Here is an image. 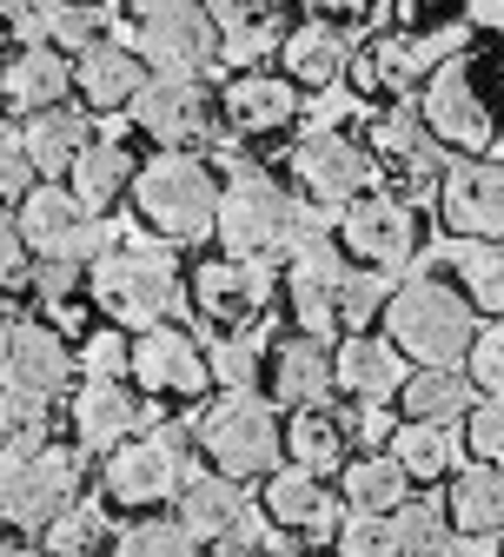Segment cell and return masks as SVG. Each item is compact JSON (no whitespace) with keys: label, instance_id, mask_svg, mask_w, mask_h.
I'll use <instances>...</instances> for the list:
<instances>
[{"label":"cell","instance_id":"6da1fadb","mask_svg":"<svg viewBox=\"0 0 504 557\" xmlns=\"http://www.w3.org/2000/svg\"><path fill=\"white\" fill-rule=\"evenodd\" d=\"M418 120L458 160H484V147L504 126V34H478L465 40V53L439 60V74L418 94Z\"/></svg>","mask_w":504,"mask_h":557},{"label":"cell","instance_id":"7a4b0ae2","mask_svg":"<svg viewBox=\"0 0 504 557\" xmlns=\"http://www.w3.org/2000/svg\"><path fill=\"white\" fill-rule=\"evenodd\" d=\"M379 325H385V345L418 372H458L465 352H471V338H478L471 299L439 272H418V278H405V286H392Z\"/></svg>","mask_w":504,"mask_h":557},{"label":"cell","instance_id":"3957f363","mask_svg":"<svg viewBox=\"0 0 504 557\" xmlns=\"http://www.w3.org/2000/svg\"><path fill=\"white\" fill-rule=\"evenodd\" d=\"M220 173H212L199 153H153L133 173V220L139 233H153V246H199L212 239V220H220Z\"/></svg>","mask_w":504,"mask_h":557},{"label":"cell","instance_id":"277c9868","mask_svg":"<svg viewBox=\"0 0 504 557\" xmlns=\"http://www.w3.org/2000/svg\"><path fill=\"white\" fill-rule=\"evenodd\" d=\"M87 299L100 306V319L113 332H153L173 325L180 306V265L167 246L153 239H133V246H107L87 265Z\"/></svg>","mask_w":504,"mask_h":557},{"label":"cell","instance_id":"5b68a950","mask_svg":"<svg viewBox=\"0 0 504 557\" xmlns=\"http://www.w3.org/2000/svg\"><path fill=\"white\" fill-rule=\"evenodd\" d=\"M312 233H319V226L306 220V206L285 193L272 173L239 166V173L220 186V220H212V239L226 246V259L266 265L272 252H293V246L312 239Z\"/></svg>","mask_w":504,"mask_h":557},{"label":"cell","instance_id":"8992f818","mask_svg":"<svg viewBox=\"0 0 504 557\" xmlns=\"http://www.w3.org/2000/svg\"><path fill=\"white\" fill-rule=\"evenodd\" d=\"M199 451L212 458V471L246 484V478H272L279 458H285V425H279V411L272 398L259 392H226V398H212L206 418L193 425Z\"/></svg>","mask_w":504,"mask_h":557},{"label":"cell","instance_id":"52a82bcc","mask_svg":"<svg viewBox=\"0 0 504 557\" xmlns=\"http://www.w3.org/2000/svg\"><path fill=\"white\" fill-rule=\"evenodd\" d=\"M186 484H193V432L186 425H160L147 438H126L107 458V471H100L107 505L139 511V518H153L160 505H173Z\"/></svg>","mask_w":504,"mask_h":557},{"label":"cell","instance_id":"ba28073f","mask_svg":"<svg viewBox=\"0 0 504 557\" xmlns=\"http://www.w3.org/2000/svg\"><path fill=\"white\" fill-rule=\"evenodd\" d=\"M66 505H81V451L74 445L0 451V524L47 531Z\"/></svg>","mask_w":504,"mask_h":557},{"label":"cell","instance_id":"9c48e42d","mask_svg":"<svg viewBox=\"0 0 504 557\" xmlns=\"http://www.w3.org/2000/svg\"><path fill=\"white\" fill-rule=\"evenodd\" d=\"M133 27V53L139 66H153V74H180V81H206V66L220 60V27L199 0H139L126 14Z\"/></svg>","mask_w":504,"mask_h":557},{"label":"cell","instance_id":"30bf717a","mask_svg":"<svg viewBox=\"0 0 504 557\" xmlns=\"http://www.w3.org/2000/svg\"><path fill=\"white\" fill-rule=\"evenodd\" d=\"M14 226H21V246H27L34 265H81V272H87V265L107 252L100 220H94L66 186H47V180L14 206Z\"/></svg>","mask_w":504,"mask_h":557},{"label":"cell","instance_id":"8fae6325","mask_svg":"<svg viewBox=\"0 0 504 557\" xmlns=\"http://www.w3.org/2000/svg\"><path fill=\"white\" fill-rule=\"evenodd\" d=\"M418 246H425V220L398 193H366V199H352L339 213V252L358 272H385L392 278L398 265L418 259Z\"/></svg>","mask_w":504,"mask_h":557},{"label":"cell","instance_id":"7c38bea8","mask_svg":"<svg viewBox=\"0 0 504 557\" xmlns=\"http://www.w3.org/2000/svg\"><path fill=\"white\" fill-rule=\"evenodd\" d=\"M285 166H293V199L306 206H339V213H345V206L352 199H366L372 193V153L366 147H358V139L352 133H339V126H319V133H306L299 139V147L293 153H285Z\"/></svg>","mask_w":504,"mask_h":557},{"label":"cell","instance_id":"4fadbf2b","mask_svg":"<svg viewBox=\"0 0 504 557\" xmlns=\"http://www.w3.org/2000/svg\"><path fill=\"white\" fill-rule=\"evenodd\" d=\"M126 379H133V392H147V398H173V405H193V398H206V392H212L206 345H199L186 325L133 332V345H126Z\"/></svg>","mask_w":504,"mask_h":557},{"label":"cell","instance_id":"5bb4252c","mask_svg":"<svg viewBox=\"0 0 504 557\" xmlns=\"http://www.w3.org/2000/svg\"><path fill=\"white\" fill-rule=\"evenodd\" d=\"M345 278H352V259L325 233H312V239H299L293 252H285V312H293V332H306V338L339 332Z\"/></svg>","mask_w":504,"mask_h":557},{"label":"cell","instance_id":"9a60e30c","mask_svg":"<svg viewBox=\"0 0 504 557\" xmlns=\"http://www.w3.org/2000/svg\"><path fill=\"white\" fill-rule=\"evenodd\" d=\"M186 293H193V312L212 319L220 332H253L272 306V272L253 265V259H199L193 278H186Z\"/></svg>","mask_w":504,"mask_h":557},{"label":"cell","instance_id":"2e32d148","mask_svg":"<svg viewBox=\"0 0 504 557\" xmlns=\"http://www.w3.org/2000/svg\"><path fill=\"white\" fill-rule=\"evenodd\" d=\"M439 220L452 239L504 246V166L497 160H452L439 180Z\"/></svg>","mask_w":504,"mask_h":557},{"label":"cell","instance_id":"e0dca14e","mask_svg":"<svg viewBox=\"0 0 504 557\" xmlns=\"http://www.w3.org/2000/svg\"><path fill=\"white\" fill-rule=\"evenodd\" d=\"M212 113H220V100L206 94V81H180V74H147V87L133 100L139 133L160 139V153H193L212 133Z\"/></svg>","mask_w":504,"mask_h":557},{"label":"cell","instance_id":"ac0fdd59","mask_svg":"<svg viewBox=\"0 0 504 557\" xmlns=\"http://www.w3.org/2000/svg\"><path fill=\"white\" fill-rule=\"evenodd\" d=\"M0 385L21 392V398H34V405L66 398V392L81 385L74 379V345H66L53 325H40V319H21L14 325V345H8V366H0Z\"/></svg>","mask_w":504,"mask_h":557},{"label":"cell","instance_id":"d6986e66","mask_svg":"<svg viewBox=\"0 0 504 557\" xmlns=\"http://www.w3.org/2000/svg\"><path fill=\"white\" fill-rule=\"evenodd\" d=\"M339 392L332 379V345L306 338V332H285L266 345V398L285 411H325V398Z\"/></svg>","mask_w":504,"mask_h":557},{"label":"cell","instance_id":"ffe728a7","mask_svg":"<svg viewBox=\"0 0 504 557\" xmlns=\"http://www.w3.org/2000/svg\"><path fill=\"white\" fill-rule=\"evenodd\" d=\"M74 405H66V425H74V451H100L113 458L126 438H139V398L126 379H81L74 392H66Z\"/></svg>","mask_w":504,"mask_h":557},{"label":"cell","instance_id":"44dd1931","mask_svg":"<svg viewBox=\"0 0 504 557\" xmlns=\"http://www.w3.org/2000/svg\"><path fill=\"white\" fill-rule=\"evenodd\" d=\"M372 166H385L398 186H439L445 180V147H439V139H431L425 133V120H418V107H385L379 120H372Z\"/></svg>","mask_w":504,"mask_h":557},{"label":"cell","instance_id":"7402d4cb","mask_svg":"<svg viewBox=\"0 0 504 557\" xmlns=\"http://www.w3.org/2000/svg\"><path fill=\"white\" fill-rule=\"evenodd\" d=\"M259 511L272 518V531H285L293 544H319V537L339 531V498H332V484H325V478H306V471H293V465H279V471L266 478Z\"/></svg>","mask_w":504,"mask_h":557},{"label":"cell","instance_id":"603a6c76","mask_svg":"<svg viewBox=\"0 0 504 557\" xmlns=\"http://www.w3.org/2000/svg\"><path fill=\"white\" fill-rule=\"evenodd\" d=\"M66 94H74V60L53 53V47H14L8 66H0V107H8L21 126L66 107Z\"/></svg>","mask_w":504,"mask_h":557},{"label":"cell","instance_id":"cb8c5ba5","mask_svg":"<svg viewBox=\"0 0 504 557\" xmlns=\"http://www.w3.org/2000/svg\"><path fill=\"white\" fill-rule=\"evenodd\" d=\"M332 379L352 405H392L411 379V366L385 345V332H345L332 345Z\"/></svg>","mask_w":504,"mask_h":557},{"label":"cell","instance_id":"d4e9b609","mask_svg":"<svg viewBox=\"0 0 504 557\" xmlns=\"http://www.w3.org/2000/svg\"><path fill=\"white\" fill-rule=\"evenodd\" d=\"M458 34H385L358 53V87L366 94H405L411 81H431L439 74V53L452 47Z\"/></svg>","mask_w":504,"mask_h":557},{"label":"cell","instance_id":"484cf974","mask_svg":"<svg viewBox=\"0 0 504 557\" xmlns=\"http://www.w3.org/2000/svg\"><path fill=\"white\" fill-rule=\"evenodd\" d=\"M220 113L239 139H266V133H285L299 120V87L285 74H233L220 94Z\"/></svg>","mask_w":504,"mask_h":557},{"label":"cell","instance_id":"4316f807","mask_svg":"<svg viewBox=\"0 0 504 557\" xmlns=\"http://www.w3.org/2000/svg\"><path fill=\"white\" fill-rule=\"evenodd\" d=\"M279 60H285V81L299 94H325V87H339L352 74V40H345L339 21H293Z\"/></svg>","mask_w":504,"mask_h":557},{"label":"cell","instance_id":"83f0119b","mask_svg":"<svg viewBox=\"0 0 504 557\" xmlns=\"http://www.w3.org/2000/svg\"><path fill=\"white\" fill-rule=\"evenodd\" d=\"M445 524L458 544H484L504 531V471L497 465H458L445 484Z\"/></svg>","mask_w":504,"mask_h":557},{"label":"cell","instance_id":"f1b7e54d","mask_svg":"<svg viewBox=\"0 0 504 557\" xmlns=\"http://www.w3.org/2000/svg\"><path fill=\"white\" fill-rule=\"evenodd\" d=\"M246 511H253L246 484H233V478H220V471H193V484L180 492V524L199 537V550H206V544H233L239 524H246Z\"/></svg>","mask_w":504,"mask_h":557},{"label":"cell","instance_id":"f546056e","mask_svg":"<svg viewBox=\"0 0 504 557\" xmlns=\"http://www.w3.org/2000/svg\"><path fill=\"white\" fill-rule=\"evenodd\" d=\"M139 87H147V66H139V53L133 47H120V40H100L94 53H81L74 60V94H81V113L94 107V113H120V107H133L139 100Z\"/></svg>","mask_w":504,"mask_h":557},{"label":"cell","instance_id":"4dcf8cb0","mask_svg":"<svg viewBox=\"0 0 504 557\" xmlns=\"http://www.w3.org/2000/svg\"><path fill=\"white\" fill-rule=\"evenodd\" d=\"M212 27H220V60L233 74H259V60L285 47V14L279 8H246V0H220V8H206Z\"/></svg>","mask_w":504,"mask_h":557},{"label":"cell","instance_id":"1f68e13d","mask_svg":"<svg viewBox=\"0 0 504 557\" xmlns=\"http://www.w3.org/2000/svg\"><path fill=\"white\" fill-rule=\"evenodd\" d=\"M21 147L34 160V180L53 186V173H74V160L94 147V126H87L81 107H53V113H40V120L21 126Z\"/></svg>","mask_w":504,"mask_h":557},{"label":"cell","instance_id":"d6a6232c","mask_svg":"<svg viewBox=\"0 0 504 557\" xmlns=\"http://www.w3.org/2000/svg\"><path fill=\"white\" fill-rule=\"evenodd\" d=\"M133 173H139V160L120 147V139H94V147L74 160V173H66V193L100 220V213H113V206L133 193Z\"/></svg>","mask_w":504,"mask_h":557},{"label":"cell","instance_id":"836d02e7","mask_svg":"<svg viewBox=\"0 0 504 557\" xmlns=\"http://www.w3.org/2000/svg\"><path fill=\"white\" fill-rule=\"evenodd\" d=\"M339 498H345V511H358V518H392V511L411 498V478L398 471L392 451H358V458L339 471Z\"/></svg>","mask_w":504,"mask_h":557},{"label":"cell","instance_id":"e575fe53","mask_svg":"<svg viewBox=\"0 0 504 557\" xmlns=\"http://www.w3.org/2000/svg\"><path fill=\"white\" fill-rule=\"evenodd\" d=\"M285 458L306 478H339L352 465V432L332 411H293L285 418Z\"/></svg>","mask_w":504,"mask_h":557},{"label":"cell","instance_id":"d590c367","mask_svg":"<svg viewBox=\"0 0 504 557\" xmlns=\"http://www.w3.org/2000/svg\"><path fill=\"white\" fill-rule=\"evenodd\" d=\"M385 451L398 458V471L411 484H452V471H458V432L452 425H405L398 418Z\"/></svg>","mask_w":504,"mask_h":557},{"label":"cell","instance_id":"8d00e7d4","mask_svg":"<svg viewBox=\"0 0 504 557\" xmlns=\"http://www.w3.org/2000/svg\"><path fill=\"white\" fill-rule=\"evenodd\" d=\"M478 398H471V379L465 372H411L405 392H398V418L405 425H452L465 418Z\"/></svg>","mask_w":504,"mask_h":557},{"label":"cell","instance_id":"74e56055","mask_svg":"<svg viewBox=\"0 0 504 557\" xmlns=\"http://www.w3.org/2000/svg\"><path fill=\"white\" fill-rule=\"evenodd\" d=\"M107 557H199V537L180 518H133L126 531H113Z\"/></svg>","mask_w":504,"mask_h":557},{"label":"cell","instance_id":"f35d334b","mask_svg":"<svg viewBox=\"0 0 504 557\" xmlns=\"http://www.w3.org/2000/svg\"><path fill=\"white\" fill-rule=\"evenodd\" d=\"M107 544V511L100 505H66L47 531H40V550L47 557H94Z\"/></svg>","mask_w":504,"mask_h":557},{"label":"cell","instance_id":"ab89813d","mask_svg":"<svg viewBox=\"0 0 504 557\" xmlns=\"http://www.w3.org/2000/svg\"><path fill=\"white\" fill-rule=\"evenodd\" d=\"M206 372H212V385H226V392H253L266 379V352L253 345V332H226L206 352Z\"/></svg>","mask_w":504,"mask_h":557},{"label":"cell","instance_id":"60d3db41","mask_svg":"<svg viewBox=\"0 0 504 557\" xmlns=\"http://www.w3.org/2000/svg\"><path fill=\"white\" fill-rule=\"evenodd\" d=\"M100 34H107V14H94V8H47V47L66 53V60L94 53Z\"/></svg>","mask_w":504,"mask_h":557},{"label":"cell","instance_id":"b9f144b4","mask_svg":"<svg viewBox=\"0 0 504 557\" xmlns=\"http://www.w3.org/2000/svg\"><path fill=\"white\" fill-rule=\"evenodd\" d=\"M392 531H398V557H405V550H431V544H452L445 505H431V498H405V505L392 511Z\"/></svg>","mask_w":504,"mask_h":557},{"label":"cell","instance_id":"7bdbcfd3","mask_svg":"<svg viewBox=\"0 0 504 557\" xmlns=\"http://www.w3.org/2000/svg\"><path fill=\"white\" fill-rule=\"evenodd\" d=\"M34 445H47V405L0 385V451H34Z\"/></svg>","mask_w":504,"mask_h":557},{"label":"cell","instance_id":"ee69618b","mask_svg":"<svg viewBox=\"0 0 504 557\" xmlns=\"http://www.w3.org/2000/svg\"><path fill=\"white\" fill-rule=\"evenodd\" d=\"M385 299H392V278H385V272H358V265H352L345 299H339V325H345V332H372V319L385 312Z\"/></svg>","mask_w":504,"mask_h":557},{"label":"cell","instance_id":"f6af8a7d","mask_svg":"<svg viewBox=\"0 0 504 557\" xmlns=\"http://www.w3.org/2000/svg\"><path fill=\"white\" fill-rule=\"evenodd\" d=\"M332 544H339V557H398L392 518H358V511H345L339 531H332Z\"/></svg>","mask_w":504,"mask_h":557},{"label":"cell","instance_id":"bcb514c9","mask_svg":"<svg viewBox=\"0 0 504 557\" xmlns=\"http://www.w3.org/2000/svg\"><path fill=\"white\" fill-rule=\"evenodd\" d=\"M465 299H471V312L504 319V246H484L465 259Z\"/></svg>","mask_w":504,"mask_h":557},{"label":"cell","instance_id":"7dc6e473","mask_svg":"<svg viewBox=\"0 0 504 557\" xmlns=\"http://www.w3.org/2000/svg\"><path fill=\"white\" fill-rule=\"evenodd\" d=\"M465 379H471L484 398H504V319H497V325H478L471 352H465Z\"/></svg>","mask_w":504,"mask_h":557},{"label":"cell","instance_id":"c3c4849f","mask_svg":"<svg viewBox=\"0 0 504 557\" xmlns=\"http://www.w3.org/2000/svg\"><path fill=\"white\" fill-rule=\"evenodd\" d=\"M465 438H471V458L478 465H497L504 471V398H484L465 411Z\"/></svg>","mask_w":504,"mask_h":557},{"label":"cell","instance_id":"681fc988","mask_svg":"<svg viewBox=\"0 0 504 557\" xmlns=\"http://www.w3.org/2000/svg\"><path fill=\"white\" fill-rule=\"evenodd\" d=\"M40 180H34V160H27V147H21V133H0V206H21L27 193H34Z\"/></svg>","mask_w":504,"mask_h":557},{"label":"cell","instance_id":"f907efd6","mask_svg":"<svg viewBox=\"0 0 504 557\" xmlns=\"http://www.w3.org/2000/svg\"><path fill=\"white\" fill-rule=\"evenodd\" d=\"M81 265H34V293L47 299V306H66V299H74L81 293Z\"/></svg>","mask_w":504,"mask_h":557},{"label":"cell","instance_id":"816d5d0a","mask_svg":"<svg viewBox=\"0 0 504 557\" xmlns=\"http://www.w3.org/2000/svg\"><path fill=\"white\" fill-rule=\"evenodd\" d=\"M126 345H133V338H120V332L87 338V366H94V379H120V372H126Z\"/></svg>","mask_w":504,"mask_h":557},{"label":"cell","instance_id":"f5cc1de1","mask_svg":"<svg viewBox=\"0 0 504 557\" xmlns=\"http://www.w3.org/2000/svg\"><path fill=\"white\" fill-rule=\"evenodd\" d=\"M21 272H27V246H21V226H14V213L0 206V286H14Z\"/></svg>","mask_w":504,"mask_h":557},{"label":"cell","instance_id":"db71d44e","mask_svg":"<svg viewBox=\"0 0 504 557\" xmlns=\"http://www.w3.org/2000/svg\"><path fill=\"white\" fill-rule=\"evenodd\" d=\"M392 432H398V418L385 405H358V445H366V451H385Z\"/></svg>","mask_w":504,"mask_h":557},{"label":"cell","instance_id":"11a10c76","mask_svg":"<svg viewBox=\"0 0 504 557\" xmlns=\"http://www.w3.org/2000/svg\"><path fill=\"white\" fill-rule=\"evenodd\" d=\"M405 557H465V544L452 537V544H431V550H405Z\"/></svg>","mask_w":504,"mask_h":557},{"label":"cell","instance_id":"9f6ffc18","mask_svg":"<svg viewBox=\"0 0 504 557\" xmlns=\"http://www.w3.org/2000/svg\"><path fill=\"white\" fill-rule=\"evenodd\" d=\"M8 345H14V319L0 312V366H8Z\"/></svg>","mask_w":504,"mask_h":557},{"label":"cell","instance_id":"6f0895ef","mask_svg":"<svg viewBox=\"0 0 504 557\" xmlns=\"http://www.w3.org/2000/svg\"><path fill=\"white\" fill-rule=\"evenodd\" d=\"M0 557H47V550H40V544H8Z\"/></svg>","mask_w":504,"mask_h":557},{"label":"cell","instance_id":"680465c9","mask_svg":"<svg viewBox=\"0 0 504 557\" xmlns=\"http://www.w3.org/2000/svg\"><path fill=\"white\" fill-rule=\"evenodd\" d=\"M233 557H272V550H233Z\"/></svg>","mask_w":504,"mask_h":557}]
</instances>
